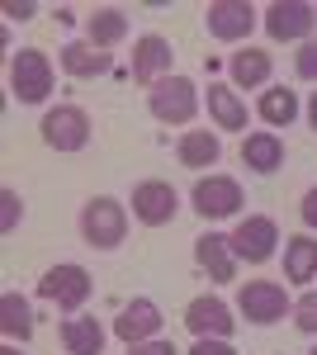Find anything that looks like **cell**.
Masks as SVG:
<instances>
[{"label":"cell","mask_w":317,"mask_h":355,"mask_svg":"<svg viewBox=\"0 0 317 355\" xmlns=\"http://www.w3.org/2000/svg\"><path fill=\"white\" fill-rule=\"evenodd\" d=\"M80 237H85V246H95V251L123 246V237H128V209L114 194L85 199V209H80Z\"/></svg>","instance_id":"obj_1"},{"label":"cell","mask_w":317,"mask_h":355,"mask_svg":"<svg viewBox=\"0 0 317 355\" xmlns=\"http://www.w3.org/2000/svg\"><path fill=\"white\" fill-rule=\"evenodd\" d=\"M237 313L246 322H256V327H275V322L293 318V299L275 279H246L237 289Z\"/></svg>","instance_id":"obj_2"},{"label":"cell","mask_w":317,"mask_h":355,"mask_svg":"<svg viewBox=\"0 0 317 355\" xmlns=\"http://www.w3.org/2000/svg\"><path fill=\"white\" fill-rule=\"evenodd\" d=\"M10 95L19 105H43L53 95V62L43 48H19L10 57Z\"/></svg>","instance_id":"obj_3"},{"label":"cell","mask_w":317,"mask_h":355,"mask_svg":"<svg viewBox=\"0 0 317 355\" xmlns=\"http://www.w3.org/2000/svg\"><path fill=\"white\" fill-rule=\"evenodd\" d=\"M189 204H194V214L204 223H218V218H237L241 204H246V194L232 175H199L194 180V190H189Z\"/></svg>","instance_id":"obj_4"},{"label":"cell","mask_w":317,"mask_h":355,"mask_svg":"<svg viewBox=\"0 0 317 355\" xmlns=\"http://www.w3.org/2000/svg\"><path fill=\"white\" fill-rule=\"evenodd\" d=\"M90 270L85 266H76V261H62V266H53V270L38 279V294L48 303H57V313H80L85 308V299H90Z\"/></svg>","instance_id":"obj_5"},{"label":"cell","mask_w":317,"mask_h":355,"mask_svg":"<svg viewBox=\"0 0 317 355\" xmlns=\"http://www.w3.org/2000/svg\"><path fill=\"white\" fill-rule=\"evenodd\" d=\"M147 110L161 123H194V114H199V85L189 81V76H166V81H157L147 90Z\"/></svg>","instance_id":"obj_6"},{"label":"cell","mask_w":317,"mask_h":355,"mask_svg":"<svg viewBox=\"0 0 317 355\" xmlns=\"http://www.w3.org/2000/svg\"><path fill=\"white\" fill-rule=\"evenodd\" d=\"M38 133H43V142H48L53 152H85L95 123H90V114L80 110V105H57V110L43 114Z\"/></svg>","instance_id":"obj_7"},{"label":"cell","mask_w":317,"mask_h":355,"mask_svg":"<svg viewBox=\"0 0 317 355\" xmlns=\"http://www.w3.org/2000/svg\"><path fill=\"white\" fill-rule=\"evenodd\" d=\"M261 24L275 43H308L317 28V5H308V0H275V5H265Z\"/></svg>","instance_id":"obj_8"},{"label":"cell","mask_w":317,"mask_h":355,"mask_svg":"<svg viewBox=\"0 0 317 355\" xmlns=\"http://www.w3.org/2000/svg\"><path fill=\"white\" fill-rule=\"evenodd\" d=\"M228 242H232V256L246 261V266H265L270 256H275V246H280V223L265 218V214H251V218H241L232 232H228Z\"/></svg>","instance_id":"obj_9"},{"label":"cell","mask_w":317,"mask_h":355,"mask_svg":"<svg viewBox=\"0 0 317 355\" xmlns=\"http://www.w3.org/2000/svg\"><path fill=\"white\" fill-rule=\"evenodd\" d=\"M132 218L142 223V227H166V223H175L180 214V194L171 180H142V185H132Z\"/></svg>","instance_id":"obj_10"},{"label":"cell","mask_w":317,"mask_h":355,"mask_svg":"<svg viewBox=\"0 0 317 355\" xmlns=\"http://www.w3.org/2000/svg\"><path fill=\"white\" fill-rule=\"evenodd\" d=\"M204 28L218 43H246L251 28H256V5H246V0H213L204 10Z\"/></svg>","instance_id":"obj_11"},{"label":"cell","mask_w":317,"mask_h":355,"mask_svg":"<svg viewBox=\"0 0 317 355\" xmlns=\"http://www.w3.org/2000/svg\"><path fill=\"white\" fill-rule=\"evenodd\" d=\"M171 67H175V48H171V38H161V33H142V38L132 43V81L157 85V81L171 76Z\"/></svg>","instance_id":"obj_12"},{"label":"cell","mask_w":317,"mask_h":355,"mask_svg":"<svg viewBox=\"0 0 317 355\" xmlns=\"http://www.w3.org/2000/svg\"><path fill=\"white\" fill-rule=\"evenodd\" d=\"M161 331V308L152 299H132L119 308V318H114V336L123 341V346H142V341H157Z\"/></svg>","instance_id":"obj_13"},{"label":"cell","mask_w":317,"mask_h":355,"mask_svg":"<svg viewBox=\"0 0 317 355\" xmlns=\"http://www.w3.org/2000/svg\"><path fill=\"white\" fill-rule=\"evenodd\" d=\"M185 327L194 331V341L199 336H232L237 331V318H232V308L223 299H213V294H199V299H189V308H185Z\"/></svg>","instance_id":"obj_14"},{"label":"cell","mask_w":317,"mask_h":355,"mask_svg":"<svg viewBox=\"0 0 317 355\" xmlns=\"http://www.w3.org/2000/svg\"><path fill=\"white\" fill-rule=\"evenodd\" d=\"M194 261H199V270L209 275L213 284H228V279H237V256H232V242H228V232H204V237L194 242Z\"/></svg>","instance_id":"obj_15"},{"label":"cell","mask_w":317,"mask_h":355,"mask_svg":"<svg viewBox=\"0 0 317 355\" xmlns=\"http://www.w3.org/2000/svg\"><path fill=\"white\" fill-rule=\"evenodd\" d=\"M228 76H232V90H261L275 76V57L261 48H241L228 57Z\"/></svg>","instance_id":"obj_16"},{"label":"cell","mask_w":317,"mask_h":355,"mask_svg":"<svg viewBox=\"0 0 317 355\" xmlns=\"http://www.w3.org/2000/svg\"><path fill=\"white\" fill-rule=\"evenodd\" d=\"M204 105H209V119L223 128V133H246V100H241L232 85L223 81H209V95H204Z\"/></svg>","instance_id":"obj_17"},{"label":"cell","mask_w":317,"mask_h":355,"mask_svg":"<svg viewBox=\"0 0 317 355\" xmlns=\"http://www.w3.org/2000/svg\"><path fill=\"white\" fill-rule=\"evenodd\" d=\"M241 166L256 175H275L284 166V137L280 133H246L241 137Z\"/></svg>","instance_id":"obj_18"},{"label":"cell","mask_w":317,"mask_h":355,"mask_svg":"<svg viewBox=\"0 0 317 355\" xmlns=\"http://www.w3.org/2000/svg\"><path fill=\"white\" fill-rule=\"evenodd\" d=\"M109 67H114V57H109L105 48H95L90 38H80V43H67V48H62V71L76 76V81H95V76H105Z\"/></svg>","instance_id":"obj_19"},{"label":"cell","mask_w":317,"mask_h":355,"mask_svg":"<svg viewBox=\"0 0 317 355\" xmlns=\"http://www.w3.org/2000/svg\"><path fill=\"white\" fill-rule=\"evenodd\" d=\"M62 346H67V355H105V327H100V318H85V313L62 318Z\"/></svg>","instance_id":"obj_20"},{"label":"cell","mask_w":317,"mask_h":355,"mask_svg":"<svg viewBox=\"0 0 317 355\" xmlns=\"http://www.w3.org/2000/svg\"><path fill=\"white\" fill-rule=\"evenodd\" d=\"M175 157H180V166H189V171H204V166H218L223 142H218V133H209V128H189V133H180V142H175Z\"/></svg>","instance_id":"obj_21"},{"label":"cell","mask_w":317,"mask_h":355,"mask_svg":"<svg viewBox=\"0 0 317 355\" xmlns=\"http://www.w3.org/2000/svg\"><path fill=\"white\" fill-rule=\"evenodd\" d=\"M284 279H289V284L317 279V237L313 232H298V237L284 242Z\"/></svg>","instance_id":"obj_22"},{"label":"cell","mask_w":317,"mask_h":355,"mask_svg":"<svg viewBox=\"0 0 317 355\" xmlns=\"http://www.w3.org/2000/svg\"><path fill=\"white\" fill-rule=\"evenodd\" d=\"M85 38L95 43V48H119L123 38H128V15L119 10V5H105V10H95L90 19H85Z\"/></svg>","instance_id":"obj_23"},{"label":"cell","mask_w":317,"mask_h":355,"mask_svg":"<svg viewBox=\"0 0 317 355\" xmlns=\"http://www.w3.org/2000/svg\"><path fill=\"white\" fill-rule=\"evenodd\" d=\"M0 331H5L10 346H15V341L24 346L28 336H33V308H28V299H24V294H15V289L0 294Z\"/></svg>","instance_id":"obj_24"},{"label":"cell","mask_w":317,"mask_h":355,"mask_svg":"<svg viewBox=\"0 0 317 355\" xmlns=\"http://www.w3.org/2000/svg\"><path fill=\"white\" fill-rule=\"evenodd\" d=\"M256 114H261L270 128H289L293 119H298V95H293L289 85H270V90H261V100H256Z\"/></svg>","instance_id":"obj_25"},{"label":"cell","mask_w":317,"mask_h":355,"mask_svg":"<svg viewBox=\"0 0 317 355\" xmlns=\"http://www.w3.org/2000/svg\"><path fill=\"white\" fill-rule=\"evenodd\" d=\"M19 218H24V199H19V190H0V232L10 237L15 227H19Z\"/></svg>","instance_id":"obj_26"},{"label":"cell","mask_w":317,"mask_h":355,"mask_svg":"<svg viewBox=\"0 0 317 355\" xmlns=\"http://www.w3.org/2000/svg\"><path fill=\"white\" fill-rule=\"evenodd\" d=\"M293 71H298V81H317V33L308 43H298V53H293Z\"/></svg>","instance_id":"obj_27"},{"label":"cell","mask_w":317,"mask_h":355,"mask_svg":"<svg viewBox=\"0 0 317 355\" xmlns=\"http://www.w3.org/2000/svg\"><path fill=\"white\" fill-rule=\"evenodd\" d=\"M293 327L317 336V294H303V299L293 303Z\"/></svg>","instance_id":"obj_28"},{"label":"cell","mask_w":317,"mask_h":355,"mask_svg":"<svg viewBox=\"0 0 317 355\" xmlns=\"http://www.w3.org/2000/svg\"><path fill=\"white\" fill-rule=\"evenodd\" d=\"M185 355H237V351H232V341H223V336H199Z\"/></svg>","instance_id":"obj_29"},{"label":"cell","mask_w":317,"mask_h":355,"mask_svg":"<svg viewBox=\"0 0 317 355\" xmlns=\"http://www.w3.org/2000/svg\"><path fill=\"white\" fill-rule=\"evenodd\" d=\"M0 15L24 24V19H33V15H38V5H33V0H5V10H0Z\"/></svg>","instance_id":"obj_30"},{"label":"cell","mask_w":317,"mask_h":355,"mask_svg":"<svg viewBox=\"0 0 317 355\" xmlns=\"http://www.w3.org/2000/svg\"><path fill=\"white\" fill-rule=\"evenodd\" d=\"M128 355H180L175 351V341H142V346H128Z\"/></svg>","instance_id":"obj_31"},{"label":"cell","mask_w":317,"mask_h":355,"mask_svg":"<svg viewBox=\"0 0 317 355\" xmlns=\"http://www.w3.org/2000/svg\"><path fill=\"white\" fill-rule=\"evenodd\" d=\"M298 214H303V223H308V232L317 237V185L308 194H303V204H298Z\"/></svg>","instance_id":"obj_32"},{"label":"cell","mask_w":317,"mask_h":355,"mask_svg":"<svg viewBox=\"0 0 317 355\" xmlns=\"http://www.w3.org/2000/svg\"><path fill=\"white\" fill-rule=\"evenodd\" d=\"M308 123H313V133H317V90H313V100H308Z\"/></svg>","instance_id":"obj_33"},{"label":"cell","mask_w":317,"mask_h":355,"mask_svg":"<svg viewBox=\"0 0 317 355\" xmlns=\"http://www.w3.org/2000/svg\"><path fill=\"white\" fill-rule=\"evenodd\" d=\"M0 355H24V351H19V346H5V351H0Z\"/></svg>","instance_id":"obj_34"},{"label":"cell","mask_w":317,"mask_h":355,"mask_svg":"<svg viewBox=\"0 0 317 355\" xmlns=\"http://www.w3.org/2000/svg\"><path fill=\"white\" fill-rule=\"evenodd\" d=\"M308 355H317V346H313V351H308Z\"/></svg>","instance_id":"obj_35"}]
</instances>
